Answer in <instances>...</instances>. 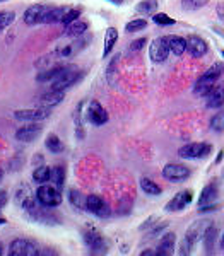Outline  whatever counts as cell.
Returning <instances> with one entry per match:
<instances>
[{
	"label": "cell",
	"instance_id": "cell-49",
	"mask_svg": "<svg viewBox=\"0 0 224 256\" xmlns=\"http://www.w3.org/2000/svg\"><path fill=\"white\" fill-rule=\"evenodd\" d=\"M4 253V248H2V241H0V254Z\"/></svg>",
	"mask_w": 224,
	"mask_h": 256
},
{
	"label": "cell",
	"instance_id": "cell-29",
	"mask_svg": "<svg viewBox=\"0 0 224 256\" xmlns=\"http://www.w3.org/2000/svg\"><path fill=\"white\" fill-rule=\"evenodd\" d=\"M157 0H142V2L137 4V12L139 14H144V16H151V14H156L157 10Z\"/></svg>",
	"mask_w": 224,
	"mask_h": 256
},
{
	"label": "cell",
	"instance_id": "cell-10",
	"mask_svg": "<svg viewBox=\"0 0 224 256\" xmlns=\"http://www.w3.org/2000/svg\"><path fill=\"white\" fill-rule=\"evenodd\" d=\"M168 55H169V46H168V41H166V36L151 41V44H149V58L154 62V64H163L168 58Z\"/></svg>",
	"mask_w": 224,
	"mask_h": 256
},
{
	"label": "cell",
	"instance_id": "cell-46",
	"mask_svg": "<svg viewBox=\"0 0 224 256\" xmlns=\"http://www.w3.org/2000/svg\"><path fill=\"white\" fill-rule=\"evenodd\" d=\"M222 154H224V152L221 150V152H219V156H217V159H215V162H219V160H221L222 159Z\"/></svg>",
	"mask_w": 224,
	"mask_h": 256
},
{
	"label": "cell",
	"instance_id": "cell-27",
	"mask_svg": "<svg viewBox=\"0 0 224 256\" xmlns=\"http://www.w3.org/2000/svg\"><path fill=\"white\" fill-rule=\"evenodd\" d=\"M45 146H47V148L52 154H60L62 150H64V142L59 138V135H55V134H50L47 140H45Z\"/></svg>",
	"mask_w": 224,
	"mask_h": 256
},
{
	"label": "cell",
	"instance_id": "cell-36",
	"mask_svg": "<svg viewBox=\"0 0 224 256\" xmlns=\"http://www.w3.org/2000/svg\"><path fill=\"white\" fill-rule=\"evenodd\" d=\"M147 28V20L146 19H134L130 22H127L125 31L127 32H137V31H142Z\"/></svg>",
	"mask_w": 224,
	"mask_h": 256
},
{
	"label": "cell",
	"instance_id": "cell-5",
	"mask_svg": "<svg viewBox=\"0 0 224 256\" xmlns=\"http://www.w3.org/2000/svg\"><path fill=\"white\" fill-rule=\"evenodd\" d=\"M36 198H38L40 205L48 207V208L59 207L62 204L60 190L57 186H52V184H47V183H43L38 190H36Z\"/></svg>",
	"mask_w": 224,
	"mask_h": 256
},
{
	"label": "cell",
	"instance_id": "cell-18",
	"mask_svg": "<svg viewBox=\"0 0 224 256\" xmlns=\"http://www.w3.org/2000/svg\"><path fill=\"white\" fill-rule=\"evenodd\" d=\"M207 108L215 110V108H221L224 104V80L215 84L212 89L207 92Z\"/></svg>",
	"mask_w": 224,
	"mask_h": 256
},
{
	"label": "cell",
	"instance_id": "cell-15",
	"mask_svg": "<svg viewBox=\"0 0 224 256\" xmlns=\"http://www.w3.org/2000/svg\"><path fill=\"white\" fill-rule=\"evenodd\" d=\"M186 52H188L193 58H200V56H204L205 53L209 52V46H207V43L200 36L192 34L186 38Z\"/></svg>",
	"mask_w": 224,
	"mask_h": 256
},
{
	"label": "cell",
	"instance_id": "cell-37",
	"mask_svg": "<svg viewBox=\"0 0 224 256\" xmlns=\"http://www.w3.org/2000/svg\"><path fill=\"white\" fill-rule=\"evenodd\" d=\"M16 19V14L11 10H2L0 12V31H4L7 26H11Z\"/></svg>",
	"mask_w": 224,
	"mask_h": 256
},
{
	"label": "cell",
	"instance_id": "cell-35",
	"mask_svg": "<svg viewBox=\"0 0 224 256\" xmlns=\"http://www.w3.org/2000/svg\"><path fill=\"white\" fill-rule=\"evenodd\" d=\"M81 48H82V43H79V41H76V43L67 44V46L60 48V50H59V53H60L62 58H70V56L76 55V53H77Z\"/></svg>",
	"mask_w": 224,
	"mask_h": 256
},
{
	"label": "cell",
	"instance_id": "cell-48",
	"mask_svg": "<svg viewBox=\"0 0 224 256\" xmlns=\"http://www.w3.org/2000/svg\"><path fill=\"white\" fill-rule=\"evenodd\" d=\"M221 250H224V234H222V238H221Z\"/></svg>",
	"mask_w": 224,
	"mask_h": 256
},
{
	"label": "cell",
	"instance_id": "cell-22",
	"mask_svg": "<svg viewBox=\"0 0 224 256\" xmlns=\"http://www.w3.org/2000/svg\"><path fill=\"white\" fill-rule=\"evenodd\" d=\"M166 41H168L169 52H171L173 55L180 56L186 52V40L181 38V36H175V34L166 36Z\"/></svg>",
	"mask_w": 224,
	"mask_h": 256
},
{
	"label": "cell",
	"instance_id": "cell-19",
	"mask_svg": "<svg viewBox=\"0 0 224 256\" xmlns=\"http://www.w3.org/2000/svg\"><path fill=\"white\" fill-rule=\"evenodd\" d=\"M65 98V90H48V92L41 94L38 98V104L43 108H53V106L60 104Z\"/></svg>",
	"mask_w": 224,
	"mask_h": 256
},
{
	"label": "cell",
	"instance_id": "cell-51",
	"mask_svg": "<svg viewBox=\"0 0 224 256\" xmlns=\"http://www.w3.org/2000/svg\"><path fill=\"white\" fill-rule=\"evenodd\" d=\"M0 180H2V171H0Z\"/></svg>",
	"mask_w": 224,
	"mask_h": 256
},
{
	"label": "cell",
	"instance_id": "cell-7",
	"mask_svg": "<svg viewBox=\"0 0 224 256\" xmlns=\"http://www.w3.org/2000/svg\"><path fill=\"white\" fill-rule=\"evenodd\" d=\"M9 254L11 256H38L40 251L35 242L28 241L24 238L14 239L9 244Z\"/></svg>",
	"mask_w": 224,
	"mask_h": 256
},
{
	"label": "cell",
	"instance_id": "cell-4",
	"mask_svg": "<svg viewBox=\"0 0 224 256\" xmlns=\"http://www.w3.org/2000/svg\"><path fill=\"white\" fill-rule=\"evenodd\" d=\"M14 202L19 208H23L24 212L28 214H33L36 208L40 207V202L38 198L31 193V188L28 184H19L16 188V196H14Z\"/></svg>",
	"mask_w": 224,
	"mask_h": 256
},
{
	"label": "cell",
	"instance_id": "cell-33",
	"mask_svg": "<svg viewBox=\"0 0 224 256\" xmlns=\"http://www.w3.org/2000/svg\"><path fill=\"white\" fill-rule=\"evenodd\" d=\"M210 130L215 132V134H222L224 132V111H219L215 113L212 120H210Z\"/></svg>",
	"mask_w": 224,
	"mask_h": 256
},
{
	"label": "cell",
	"instance_id": "cell-41",
	"mask_svg": "<svg viewBox=\"0 0 224 256\" xmlns=\"http://www.w3.org/2000/svg\"><path fill=\"white\" fill-rule=\"evenodd\" d=\"M147 43V40L146 38H140V40H135L134 43H132V50H134V52H140V50L144 48V44Z\"/></svg>",
	"mask_w": 224,
	"mask_h": 256
},
{
	"label": "cell",
	"instance_id": "cell-11",
	"mask_svg": "<svg viewBox=\"0 0 224 256\" xmlns=\"http://www.w3.org/2000/svg\"><path fill=\"white\" fill-rule=\"evenodd\" d=\"M190 169L183 166V164H168L163 169V178L171 183H183L190 178Z\"/></svg>",
	"mask_w": 224,
	"mask_h": 256
},
{
	"label": "cell",
	"instance_id": "cell-28",
	"mask_svg": "<svg viewBox=\"0 0 224 256\" xmlns=\"http://www.w3.org/2000/svg\"><path fill=\"white\" fill-rule=\"evenodd\" d=\"M69 202H70V205H72L74 208H77V210L86 208V198L82 196V193L79 192V190H76V188L69 190Z\"/></svg>",
	"mask_w": 224,
	"mask_h": 256
},
{
	"label": "cell",
	"instance_id": "cell-20",
	"mask_svg": "<svg viewBox=\"0 0 224 256\" xmlns=\"http://www.w3.org/2000/svg\"><path fill=\"white\" fill-rule=\"evenodd\" d=\"M175 246H176V234L168 232L161 238L156 253H157V256H171L175 253Z\"/></svg>",
	"mask_w": 224,
	"mask_h": 256
},
{
	"label": "cell",
	"instance_id": "cell-52",
	"mask_svg": "<svg viewBox=\"0 0 224 256\" xmlns=\"http://www.w3.org/2000/svg\"><path fill=\"white\" fill-rule=\"evenodd\" d=\"M0 2H6V0H0Z\"/></svg>",
	"mask_w": 224,
	"mask_h": 256
},
{
	"label": "cell",
	"instance_id": "cell-1",
	"mask_svg": "<svg viewBox=\"0 0 224 256\" xmlns=\"http://www.w3.org/2000/svg\"><path fill=\"white\" fill-rule=\"evenodd\" d=\"M82 77V70L77 65H62L59 74L50 80V88L53 90H65Z\"/></svg>",
	"mask_w": 224,
	"mask_h": 256
},
{
	"label": "cell",
	"instance_id": "cell-8",
	"mask_svg": "<svg viewBox=\"0 0 224 256\" xmlns=\"http://www.w3.org/2000/svg\"><path fill=\"white\" fill-rule=\"evenodd\" d=\"M52 9L53 7L47 6V4H33V6H30L26 10H24V22H26L28 26L43 22V19L47 18V14Z\"/></svg>",
	"mask_w": 224,
	"mask_h": 256
},
{
	"label": "cell",
	"instance_id": "cell-16",
	"mask_svg": "<svg viewBox=\"0 0 224 256\" xmlns=\"http://www.w3.org/2000/svg\"><path fill=\"white\" fill-rule=\"evenodd\" d=\"M41 132H43V126L38 125V123H33V125H26V126H21L18 132H16V138L19 140V142H35L36 138L41 135Z\"/></svg>",
	"mask_w": 224,
	"mask_h": 256
},
{
	"label": "cell",
	"instance_id": "cell-2",
	"mask_svg": "<svg viewBox=\"0 0 224 256\" xmlns=\"http://www.w3.org/2000/svg\"><path fill=\"white\" fill-rule=\"evenodd\" d=\"M222 74H224V64H219V62L217 64H214L209 70H205V74H202V76L198 77V80L195 82L193 92L197 94V96L205 98L207 92H209V90L217 84L219 77H221Z\"/></svg>",
	"mask_w": 224,
	"mask_h": 256
},
{
	"label": "cell",
	"instance_id": "cell-47",
	"mask_svg": "<svg viewBox=\"0 0 224 256\" xmlns=\"http://www.w3.org/2000/svg\"><path fill=\"white\" fill-rule=\"evenodd\" d=\"M4 224H7V220L4 217H0V226H4Z\"/></svg>",
	"mask_w": 224,
	"mask_h": 256
},
{
	"label": "cell",
	"instance_id": "cell-44",
	"mask_svg": "<svg viewBox=\"0 0 224 256\" xmlns=\"http://www.w3.org/2000/svg\"><path fill=\"white\" fill-rule=\"evenodd\" d=\"M140 254H142V256H156L157 253H156V251H152V250H147V251H142Z\"/></svg>",
	"mask_w": 224,
	"mask_h": 256
},
{
	"label": "cell",
	"instance_id": "cell-38",
	"mask_svg": "<svg viewBox=\"0 0 224 256\" xmlns=\"http://www.w3.org/2000/svg\"><path fill=\"white\" fill-rule=\"evenodd\" d=\"M152 20H154L156 24H159V26H173V24L176 22L173 18H169L168 14H164V12H159V14H152Z\"/></svg>",
	"mask_w": 224,
	"mask_h": 256
},
{
	"label": "cell",
	"instance_id": "cell-45",
	"mask_svg": "<svg viewBox=\"0 0 224 256\" xmlns=\"http://www.w3.org/2000/svg\"><path fill=\"white\" fill-rule=\"evenodd\" d=\"M110 2H111V4H115V6H120V4H122L123 0H110Z\"/></svg>",
	"mask_w": 224,
	"mask_h": 256
},
{
	"label": "cell",
	"instance_id": "cell-39",
	"mask_svg": "<svg viewBox=\"0 0 224 256\" xmlns=\"http://www.w3.org/2000/svg\"><path fill=\"white\" fill-rule=\"evenodd\" d=\"M207 4V0H181V7L185 10H197L202 9Z\"/></svg>",
	"mask_w": 224,
	"mask_h": 256
},
{
	"label": "cell",
	"instance_id": "cell-30",
	"mask_svg": "<svg viewBox=\"0 0 224 256\" xmlns=\"http://www.w3.org/2000/svg\"><path fill=\"white\" fill-rule=\"evenodd\" d=\"M50 181L55 184L57 188L62 190L64 188V181H65V169L62 166H55L52 168V172H50Z\"/></svg>",
	"mask_w": 224,
	"mask_h": 256
},
{
	"label": "cell",
	"instance_id": "cell-31",
	"mask_svg": "<svg viewBox=\"0 0 224 256\" xmlns=\"http://www.w3.org/2000/svg\"><path fill=\"white\" fill-rule=\"evenodd\" d=\"M50 172H52V168L41 164V166L36 168L35 172H33V180H35L36 183L43 184V183H47V181H50Z\"/></svg>",
	"mask_w": 224,
	"mask_h": 256
},
{
	"label": "cell",
	"instance_id": "cell-13",
	"mask_svg": "<svg viewBox=\"0 0 224 256\" xmlns=\"http://www.w3.org/2000/svg\"><path fill=\"white\" fill-rule=\"evenodd\" d=\"M82 239H84L86 246H88L93 253H96V254L106 253L108 244H106L105 238H103L101 234H98L96 230H84V232H82Z\"/></svg>",
	"mask_w": 224,
	"mask_h": 256
},
{
	"label": "cell",
	"instance_id": "cell-12",
	"mask_svg": "<svg viewBox=\"0 0 224 256\" xmlns=\"http://www.w3.org/2000/svg\"><path fill=\"white\" fill-rule=\"evenodd\" d=\"M86 210L96 217H108L111 214L110 205H108L99 195H88L86 196Z\"/></svg>",
	"mask_w": 224,
	"mask_h": 256
},
{
	"label": "cell",
	"instance_id": "cell-17",
	"mask_svg": "<svg viewBox=\"0 0 224 256\" xmlns=\"http://www.w3.org/2000/svg\"><path fill=\"white\" fill-rule=\"evenodd\" d=\"M88 118L93 125L99 126V125H105L108 122V113L98 101H91L88 106Z\"/></svg>",
	"mask_w": 224,
	"mask_h": 256
},
{
	"label": "cell",
	"instance_id": "cell-26",
	"mask_svg": "<svg viewBox=\"0 0 224 256\" xmlns=\"http://www.w3.org/2000/svg\"><path fill=\"white\" fill-rule=\"evenodd\" d=\"M140 188H142V192L146 193V195H151V196H159L161 195V186L159 184H156L152 180H149V178H142L140 180Z\"/></svg>",
	"mask_w": 224,
	"mask_h": 256
},
{
	"label": "cell",
	"instance_id": "cell-14",
	"mask_svg": "<svg viewBox=\"0 0 224 256\" xmlns=\"http://www.w3.org/2000/svg\"><path fill=\"white\" fill-rule=\"evenodd\" d=\"M192 198H193V193L190 192V190H183V192H180V193H176L175 196L171 198V200L166 204V207L164 210L166 212H180V210H183L186 205L192 202Z\"/></svg>",
	"mask_w": 224,
	"mask_h": 256
},
{
	"label": "cell",
	"instance_id": "cell-40",
	"mask_svg": "<svg viewBox=\"0 0 224 256\" xmlns=\"http://www.w3.org/2000/svg\"><path fill=\"white\" fill-rule=\"evenodd\" d=\"M166 227H168V222H159V224H157L154 229L149 230V238H157L161 232H164Z\"/></svg>",
	"mask_w": 224,
	"mask_h": 256
},
{
	"label": "cell",
	"instance_id": "cell-25",
	"mask_svg": "<svg viewBox=\"0 0 224 256\" xmlns=\"http://www.w3.org/2000/svg\"><path fill=\"white\" fill-rule=\"evenodd\" d=\"M202 241H204V248H205V253H212L214 250V244L215 241H217V229H215L214 226H209V229L205 230L204 238H202Z\"/></svg>",
	"mask_w": 224,
	"mask_h": 256
},
{
	"label": "cell",
	"instance_id": "cell-23",
	"mask_svg": "<svg viewBox=\"0 0 224 256\" xmlns=\"http://www.w3.org/2000/svg\"><path fill=\"white\" fill-rule=\"evenodd\" d=\"M89 24L86 22V20L82 19H76L72 20V22L67 24V28H65V36H72V38H77V36H82L86 31H88Z\"/></svg>",
	"mask_w": 224,
	"mask_h": 256
},
{
	"label": "cell",
	"instance_id": "cell-34",
	"mask_svg": "<svg viewBox=\"0 0 224 256\" xmlns=\"http://www.w3.org/2000/svg\"><path fill=\"white\" fill-rule=\"evenodd\" d=\"M81 14H82L81 7H67V10H65V14H64V18H62L60 22L69 24V22H72V20L81 18Z\"/></svg>",
	"mask_w": 224,
	"mask_h": 256
},
{
	"label": "cell",
	"instance_id": "cell-32",
	"mask_svg": "<svg viewBox=\"0 0 224 256\" xmlns=\"http://www.w3.org/2000/svg\"><path fill=\"white\" fill-rule=\"evenodd\" d=\"M65 10H67V7H53L52 10L47 14V18L43 19L45 24H52V22H60L62 18H64Z\"/></svg>",
	"mask_w": 224,
	"mask_h": 256
},
{
	"label": "cell",
	"instance_id": "cell-6",
	"mask_svg": "<svg viewBox=\"0 0 224 256\" xmlns=\"http://www.w3.org/2000/svg\"><path fill=\"white\" fill-rule=\"evenodd\" d=\"M212 152L210 144H186L178 150V156L183 159H204Z\"/></svg>",
	"mask_w": 224,
	"mask_h": 256
},
{
	"label": "cell",
	"instance_id": "cell-50",
	"mask_svg": "<svg viewBox=\"0 0 224 256\" xmlns=\"http://www.w3.org/2000/svg\"><path fill=\"white\" fill-rule=\"evenodd\" d=\"M221 55H222V58H224V50H222V52H221Z\"/></svg>",
	"mask_w": 224,
	"mask_h": 256
},
{
	"label": "cell",
	"instance_id": "cell-3",
	"mask_svg": "<svg viewBox=\"0 0 224 256\" xmlns=\"http://www.w3.org/2000/svg\"><path fill=\"white\" fill-rule=\"evenodd\" d=\"M209 226H212V224H210V220L195 222V224L190 227L188 230H186V234H185L183 241H181L178 253H180V254H190V253H192L193 246L197 244L202 238H204V234H205V230L209 229Z\"/></svg>",
	"mask_w": 224,
	"mask_h": 256
},
{
	"label": "cell",
	"instance_id": "cell-24",
	"mask_svg": "<svg viewBox=\"0 0 224 256\" xmlns=\"http://www.w3.org/2000/svg\"><path fill=\"white\" fill-rule=\"evenodd\" d=\"M117 40H118V31L115 30V28H108L105 32V44H103V56H105V58L111 53Z\"/></svg>",
	"mask_w": 224,
	"mask_h": 256
},
{
	"label": "cell",
	"instance_id": "cell-9",
	"mask_svg": "<svg viewBox=\"0 0 224 256\" xmlns=\"http://www.w3.org/2000/svg\"><path fill=\"white\" fill-rule=\"evenodd\" d=\"M52 114V108H31V110H18L14 111V118L21 120V122H43Z\"/></svg>",
	"mask_w": 224,
	"mask_h": 256
},
{
	"label": "cell",
	"instance_id": "cell-43",
	"mask_svg": "<svg viewBox=\"0 0 224 256\" xmlns=\"http://www.w3.org/2000/svg\"><path fill=\"white\" fill-rule=\"evenodd\" d=\"M215 12H217V18L224 22V2H222V4H219V6L215 7Z\"/></svg>",
	"mask_w": 224,
	"mask_h": 256
},
{
	"label": "cell",
	"instance_id": "cell-21",
	"mask_svg": "<svg viewBox=\"0 0 224 256\" xmlns=\"http://www.w3.org/2000/svg\"><path fill=\"white\" fill-rule=\"evenodd\" d=\"M217 195H219V186L215 181H212V183H209L204 190H202L200 198H198V207L214 204V202L217 200Z\"/></svg>",
	"mask_w": 224,
	"mask_h": 256
},
{
	"label": "cell",
	"instance_id": "cell-42",
	"mask_svg": "<svg viewBox=\"0 0 224 256\" xmlns=\"http://www.w3.org/2000/svg\"><path fill=\"white\" fill-rule=\"evenodd\" d=\"M6 204H7V192L6 190H0V210L6 207Z\"/></svg>",
	"mask_w": 224,
	"mask_h": 256
}]
</instances>
